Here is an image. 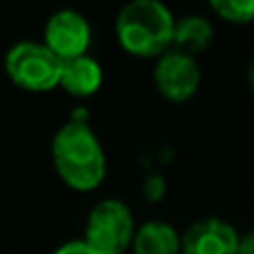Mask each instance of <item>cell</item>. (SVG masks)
I'll use <instances>...</instances> for the list:
<instances>
[{
    "label": "cell",
    "mask_w": 254,
    "mask_h": 254,
    "mask_svg": "<svg viewBox=\"0 0 254 254\" xmlns=\"http://www.w3.org/2000/svg\"><path fill=\"white\" fill-rule=\"evenodd\" d=\"M52 163L67 188L92 192L107 176V156L85 119H69L54 134Z\"/></svg>",
    "instance_id": "cell-1"
},
{
    "label": "cell",
    "mask_w": 254,
    "mask_h": 254,
    "mask_svg": "<svg viewBox=\"0 0 254 254\" xmlns=\"http://www.w3.org/2000/svg\"><path fill=\"white\" fill-rule=\"evenodd\" d=\"M176 18L161 0H131L114 22L116 40L136 58H161L174 45Z\"/></svg>",
    "instance_id": "cell-2"
},
{
    "label": "cell",
    "mask_w": 254,
    "mask_h": 254,
    "mask_svg": "<svg viewBox=\"0 0 254 254\" xmlns=\"http://www.w3.org/2000/svg\"><path fill=\"white\" fill-rule=\"evenodd\" d=\"M63 63L43 40H20L9 47L4 71L16 87L31 94H45L61 87Z\"/></svg>",
    "instance_id": "cell-3"
},
{
    "label": "cell",
    "mask_w": 254,
    "mask_h": 254,
    "mask_svg": "<svg viewBox=\"0 0 254 254\" xmlns=\"http://www.w3.org/2000/svg\"><path fill=\"white\" fill-rule=\"evenodd\" d=\"M134 234L136 221L129 205L119 198H103L89 212L83 241L96 254H125Z\"/></svg>",
    "instance_id": "cell-4"
},
{
    "label": "cell",
    "mask_w": 254,
    "mask_h": 254,
    "mask_svg": "<svg viewBox=\"0 0 254 254\" xmlns=\"http://www.w3.org/2000/svg\"><path fill=\"white\" fill-rule=\"evenodd\" d=\"M154 85L158 94L172 103H185L198 92L201 67L196 58L172 47L154 65Z\"/></svg>",
    "instance_id": "cell-5"
},
{
    "label": "cell",
    "mask_w": 254,
    "mask_h": 254,
    "mask_svg": "<svg viewBox=\"0 0 254 254\" xmlns=\"http://www.w3.org/2000/svg\"><path fill=\"white\" fill-rule=\"evenodd\" d=\"M43 43L61 61L87 56L92 45V25L76 9H58L45 22Z\"/></svg>",
    "instance_id": "cell-6"
},
{
    "label": "cell",
    "mask_w": 254,
    "mask_h": 254,
    "mask_svg": "<svg viewBox=\"0 0 254 254\" xmlns=\"http://www.w3.org/2000/svg\"><path fill=\"white\" fill-rule=\"evenodd\" d=\"M239 239L232 223L207 216L181 234V254H239Z\"/></svg>",
    "instance_id": "cell-7"
},
{
    "label": "cell",
    "mask_w": 254,
    "mask_h": 254,
    "mask_svg": "<svg viewBox=\"0 0 254 254\" xmlns=\"http://www.w3.org/2000/svg\"><path fill=\"white\" fill-rule=\"evenodd\" d=\"M101 85H103V67L89 54L63 63L61 87L69 96H76V98L94 96L101 89Z\"/></svg>",
    "instance_id": "cell-8"
},
{
    "label": "cell",
    "mask_w": 254,
    "mask_h": 254,
    "mask_svg": "<svg viewBox=\"0 0 254 254\" xmlns=\"http://www.w3.org/2000/svg\"><path fill=\"white\" fill-rule=\"evenodd\" d=\"M134 254H181V234L165 221H147L136 228Z\"/></svg>",
    "instance_id": "cell-9"
},
{
    "label": "cell",
    "mask_w": 254,
    "mask_h": 254,
    "mask_svg": "<svg viewBox=\"0 0 254 254\" xmlns=\"http://www.w3.org/2000/svg\"><path fill=\"white\" fill-rule=\"evenodd\" d=\"M214 40V27L207 18L198 13H190L176 20L174 27V49L185 52L190 56L203 54Z\"/></svg>",
    "instance_id": "cell-10"
},
{
    "label": "cell",
    "mask_w": 254,
    "mask_h": 254,
    "mask_svg": "<svg viewBox=\"0 0 254 254\" xmlns=\"http://www.w3.org/2000/svg\"><path fill=\"white\" fill-rule=\"evenodd\" d=\"M212 11L225 22L248 25L254 20V0H212Z\"/></svg>",
    "instance_id": "cell-11"
},
{
    "label": "cell",
    "mask_w": 254,
    "mask_h": 254,
    "mask_svg": "<svg viewBox=\"0 0 254 254\" xmlns=\"http://www.w3.org/2000/svg\"><path fill=\"white\" fill-rule=\"evenodd\" d=\"M143 194L147 196V201H161L165 194V181L161 174H152L145 179L143 183Z\"/></svg>",
    "instance_id": "cell-12"
},
{
    "label": "cell",
    "mask_w": 254,
    "mask_h": 254,
    "mask_svg": "<svg viewBox=\"0 0 254 254\" xmlns=\"http://www.w3.org/2000/svg\"><path fill=\"white\" fill-rule=\"evenodd\" d=\"M54 254H96L83 239H74V241H67L63 243L61 248H56Z\"/></svg>",
    "instance_id": "cell-13"
},
{
    "label": "cell",
    "mask_w": 254,
    "mask_h": 254,
    "mask_svg": "<svg viewBox=\"0 0 254 254\" xmlns=\"http://www.w3.org/2000/svg\"><path fill=\"white\" fill-rule=\"evenodd\" d=\"M239 254H254V230L239 239Z\"/></svg>",
    "instance_id": "cell-14"
},
{
    "label": "cell",
    "mask_w": 254,
    "mask_h": 254,
    "mask_svg": "<svg viewBox=\"0 0 254 254\" xmlns=\"http://www.w3.org/2000/svg\"><path fill=\"white\" fill-rule=\"evenodd\" d=\"M248 85H250V89L254 92V63L248 67Z\"/></svg>",
    "instance_id": "cell-15"
}]
</instances>
